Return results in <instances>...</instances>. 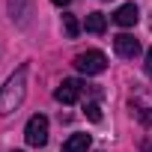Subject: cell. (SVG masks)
I'll return each mask as SVG.
<instances>
[{
	"mask_svg": "<svg viewBox=\"0 0 152 152\" xmlns=\"http://www.w3.org/2000/svg\"><path fill=\"white\" fill-rule=\"evenodd\" d=\"M27 96V66H21L12 78L3 84V90H0V116H9L21 107Z\"/></svg>",
	"mask_w": 152,
	"mask_h": 152,
	"instance_id": "6da1fadb",
	"label": "cell"
},
{
	"mask_svg": "<svg viewBox=\"0 0 152 152\" xmlns=\"http://www.w3.org/2000/svg\"><path fill=\"white\" fill-rule=\"evenodd\" d=\"M24 140H27V146H33V149H39V146L48 143V116H45V113H36V116L27 119Z\"/></svg>",
	"mask_w": 152,
	"mask_h": 152,
	"instance_id": "7a4b0ae2",
	"label": "cell"
},
{
	"mask_svg": "<svg viewBox=\"0 0 152 152\" xmlns=\"http://www.w3.org/2000/svg\"><path fill=\"white\" fill-rule=\"evenodd\" d=\"M75 69L81 75H102L107 69V57L102 51H81L75 57Z\"/></svg>",
	"mask_w": 152,
	"mask_h": 152,
	"instance_id": "3957f363",
	"label": "cell"
},
{
	"mask_svg": "<svg viewBox=\"0 0 152 152\" xmlns=\"http://www.w3.org/2000/svg\"><path fill=\"white\" fill-rule=\"evenodd\" d=\"M81 90H84V84H81V81L66 78V81L54 90V99H57L60 104H75V102H78V96H81Z\"/></svg>",
	"mask_w": 152,
	"mask_h": 152,
	"instance_id": "277c9868",
	"label": "cell"
},
{
	"mask_svg": "<svg viewBox=\"0 0 152 152\" xmlns=\"http://www.w3.org/2000/svg\"><path fill=\"white\" fill-rule=\"evenodd\" d=\"M113 48H116V54L125 57V60H134V57L140 54V42H137L134 36H128V33L113 36Z\"/></svg>",
	"mask_w": 152,
	"mask_h": 152,
	"instance_id": "5b68a950",
	"label": "cell"
},
{
	"mask_svg": "<svg viewBox=\"0 0 152 152\" xmlns=\"http://www.w3.org/2000/svg\"><path fill=\"white\" fill-rule=\"evenodd\" d=\"M137 21H140V12H137L134 3H122V6L113 12V24H119V27H134Z\"/></svg>",
	"mask_w": 152,
	"mask_h": 152,
	"instance_id": "8992f818",
	"label": "cell"
},
{
	"mask_svg": "<svg viewBox=\"0 0 152 152\" xmlns=\"http://www.w3.org/2000/svg\"><path fill=\"white\" fill-rule=\"evenodd\" d=\"M90 149V134H72L63 143V152H87Z\"/></svg>",
	"mask_w": 152,
	"mask_h": 152,
	"instance_id": "52a82bcc",
	"label": "cell"
},
{
	"mask_svg": "<svg viewBox=\"0 0 152 152\" xmlns=\"http://www.w3.org/2000/svg\"><path fill=\"white\" fill-rule=\"evenodd\" d=\"M84 27H87L90 33H96V36H99V33H104V30H107V18H104L102 12H90V15H87V21H84Z\"/></svg>",
	"mask_w": 152,
	"mask_h": 152,
	"instance_id": "ba28073f",
	"label": "cell"
},
{
	"mask_svg": "<svg viewBox=\"0 0 152 152\" xmlns=\"http://www.w3.org/2000/svg\"><path fill=\"white\" fill-rule=\"evenodd\" d=\"M9 12H12V18H18L24 24L30 15V0H9Z\"/></svg>",
	"mask_w": 152,
	"mask_h": 152,
	"instance_id": "9c48e42d",
	"label": "cell"
},
{
	"mask_svg": "<svg viewBox=\"0 0 152 152\" xmlns=\"http://www.w3.org/2000/svg\"><path fill=\"white\" fill-rule=\"evenodd\" d=\"M63 30H66L69 39H75V36L81 33V27H78V21H75V15H63Z\"/></svg>",
	"mask_w": 152,
	"mask_h": 152,
	"instance_id": "30bf717a",
	"label": "cell"
},
{
	"mask_svg": "<svg viewBox=\"0 0 152 152\" xmlns=\"http://www.w3.org/2000/svg\"><path fill=\"white\" fill-rule=\"evenodd\" d=\"M84 113H87V119H90V122H102V107H99L96 102H90V104L84 107Z\"/></svg>",
	"mask_w": 152,
	"mask_h": 152,
	"instance_id": "8fae6325",
	"label": "cell"
},
{
	"mask_svg": "<svg viewBox=\"0 0 152 152\" xmlns=\"http://www.w3.org/2000/svg\"><path fill=\"white\" fill-rule=\"evenodd\" d=\"M137 119H140L143 125H152V110H149L146 104H137Z\"/></svg>",
	"mask_w": 152,
	"mask_h": 152,
	"instance_id": "7c38bea8",
	"label": "cell"
},
{
	"mask_svg": "<svg viewBox=\"0 0 152 152\" xmlns=\"http://www.w3.org/2000/svg\"><path fill=\"white\" fill-rule=\"evenodd\" d=\"M146 75H149V78H152V48L146 51Z\"/></svg>",
	"mask_w": 152,
	"mask_h": 152,
	"instance_id": "4fadbf2b",
	"label": "cell"
},
{
	"mask_svg": "<svg viewBox=\"0 0 152 152\" xmlns=\"http://www.w3.org/2000/svg\"><path fill=\"white\" fill-rule=\"evenodd\" d=\"M51 3H54V6H69L72 0H51Z\"/></svg>",
	"mask_w": 152,
	"mask_h": 152,
	"instance_id": "5bb4252c",
	"label": "cell"
},
{
	"mask_svg": "<svg viewBox=\"0 0 152 152\" xmlns=\"http://www.w3.org/2000/svg\"><path fill=\"white\" fill-rule=\"evenodd\" d=\"M12 152H21V149H12Z\"/></svg>",
	"mask_w": 152,
	"mask_h": 152,
	"instance_id": "9a60e30c",
	"label": "cell"
},
{
	"mask_svg": "<svg viewBox=\"0 0 152 152\" xmlns=\"http://www.w3.org/2000/svg\"><path fill=\"white\" fill-rule=\"evenodd\" d=\"M99 152H102V149H99Z\"/></svg>",
	"mask_w": 152,
	"mask_h": 152,
	"instance_id": "2e32d148",
	"label": "cell"
}]
</instances>
